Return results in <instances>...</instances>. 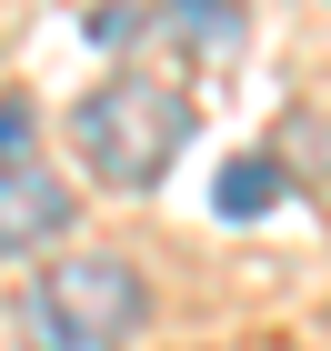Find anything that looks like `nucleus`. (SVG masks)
Returning a JSON list of instances; mask_svg holds the SVG:
<instances>
[{
    "instance_id": "nucleus-1",
    "label": "nucleus",
    "mask_w": 331,
    "mask_h": 351,
    "mask_svg": "<svg viewBox=\"0 0 331 351\" xmlns=\"http://www.w3.org/2000/svg\"><path fill=\"white\" fill-rule=\"evenodd\" d=\"M140 322H151V281L121 251H51L40 281L10 301L21 351H131Z\"/></svg>"
},
{
    "instance_id": "nucleus-3",
    "label": "nucleus",
    "mask_w": 331,
    "mask_h": 351,
    "mask_svg": "<svg viewBox=\"0 0 331 351\" xmlns=\"http://www.w3.org/2000/svg\"><path fill=\"white\" fill-rule=\"evenodd\" d=\"M71 231V181H60L30 141L0 151V261H21V251H51Z\"/></svg>"
},
{
    "instance_id": "nucleus-4",
    "label": "nucleus",
    "mask_w": 331,
    "mask_h": 351,
    "mask_svg": "<svg viewBox=\"0 0 331 351\" xmlns=\"http://www.w3.org/2000/svg\"><path fill=\"white\" fill-rule=\"evenodd\" d=\"M151 10H161V30L191 60H231L251 40V10H241V0H151Z\"/></svg>"
},
{
    "instance_id": "nucleus-5",
    "label": "nucleus",
    "mask_w": 331,
    "mask_h": 351,
    "mask_svg": "<svg viewBox=\"0 0 331 351\" xmlns=\"http://www.w3.org/2000/svg\"><path fill=\"white\" fill-rule=\"evenodd\" d=\"M281 181H291L281 151H241V161L221 171V221H261V211L281 201Z\"/></svg>"
},
{
    "instance_id": "nucleus-2",
    "label": "nucleus",
    "mask_w": 331,
    "mask_h": 351,
    "mask_svg": "<svg viewBox=\"0 0 331 351\" xmlns=\"http://www.w3.org/2000/svg\"><path fill=\"white\" fill-rule=\"evenodd\" d=\"M71 131H81V171L101 191H161V171L191 151L201 110H191V90L161 81V71H110V81L81 101Z\"/></svg>"
}]
</instances>
